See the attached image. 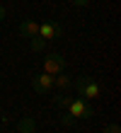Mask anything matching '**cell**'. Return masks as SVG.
Here are the masks:
<instances>
[{
	"label": "cell",
	"mask_w": 121,
	"mask_h": 133,
	"mask_svg": "<svg viewBox=\"0 0 121 133\" xmlns=\"http://www.w3.org/2000/svg\"><path fill=\"white\" fill-rule=\"evenodd\" d=\"M44 41H53V39H61L63 36V27L58 22H44V24H39V34Z\"/></svg>",
	"instance_id": "cell-5"
},
{
	"label": "cell",
	"mask_w": 121,
	"mask_h": 133,
	"mask_svg": "<svg viewBox=\"0 0 121 133\" xmlns=\"http://www.w3.org/2000/svg\"><path fill=\"white\" fill-rule=\"evenodd\" d=\"M73 5H78V7H85V5H90V0H70Z\"/></svg>",
	"instance_id": "cell-13"
},
{
	"label": "cell",
	"mask_w": 121,
	"mask_h": 133,
	"mask_svg": "<svg viewBox=\"0 0 121 133\" xmlns=\"http://www.w3.org/2000/svg\"><path fill=\"white\" fill-rule=\"evenodd\" d=\"M20 34H22L24 39H34V36L39 34V22H34V19H24L22 24H20Z\"/></svg>",
	"instance_id": "cell-6"
},
{
	"label": "cell",
	"mask_w": 121,
	"mask_h": 133,
	"mask_svg": "<svg viewBox=\"0 0 121 133\" xmlns=\"http://www.w3.org/2000/svg\"><path fill=\"white\" fill-rule=\"evenodd\" d=\"M44 46H46V41H44L41 36H34V39H31V41H29V49L34 51V53H39V51H44Z\"/></svg>",
	"instance_id": "cell-9"
},
{
	"label": "cell",
	"mask_w": 121,
	"mask_h": 133,
	"mask_svg": "<svg viewBox=\"0 0 121 133\" xmlns=\"http://www.w3.org/2000/svg\"><path fill=\"white\" fill-rule=\"evenodd\" d=\"M70 99H73V97H68V95H58V97H56V104H58V107H63V109H66Z\"/></svg>",
	"instance_id": "cell-11"
},
{
	"label": "cell",
	"mask_w": 121,
	"mask_h": 133,
	"mask_svg": "<svg viewBox=\"0 0 121 133\" xmlns=\"http://www.w3.org/2000/svg\"><path fill=\"white\" fill-rule=\"evenodd\" d=\"M0 114H3V109H0Z\"/></svg>",
	"instance_id": "cell-15"
},
{
	"label": "cell",
	"mask_w": 121,
	"mask_h": 133,
	"mask_svg": "<svg viewBox=\"0 0 121 133\" xmlns=\"http://www.w3.org/2000/svg\"><path fill=\"white\" fill-rule=\"evenodd\" d=\"M66 70V58L61 56V53H48V56L44 58V73L48 75H58Z\"/></svg>",
	"instance_id": "cell-3"
},
{
	"label": "cell",
	"mask_w": 121,
	"mask_h": 133,
	"mask_svg": "<svg viewBox=\"0 0 121 133\" xmlns=\"http://www.w3.org/2000/svg\"><path fill=\"white\" fill-rule=\"evenodd\" d=\"M31 87L39 95H48L53 90V75L48 73H39V75H31Z\"/></svg>",
	"instance_id": "cell-4"
},
{
	"label": "cell",
	"mask_w": 121,
	"mask_h": 133,
	"mask_svg": "<svg viewBox=\"0 0 121 133\" xmlns=\"http://www.w3.org/2000/svg\"><path fill=\"white\" fill-rule=\"evenodd\" d=\"M5 17H7V7H5V5H0V22H3Z\"/></svg>",
	"instance_id": "cell-14"
},
{
	"label": "cell",
	"mask_w": 121,
	"mask_h": 133,
	"mask_svg": "<svg viewBox=\"0 0 121 133\" xmlns=\"http://www.w3.org/2000/svg\"><path fill=\"white\" fill-rule=\"evenodd\" d=\"M75 90H78V95H80V99H85V102H92V99H99V95H102V90H99V85H97L92 77H87V75H80V77H75Z\"/></svg>",
	"instance_id": "cell-1"
},
{
	"label": "cell",
	"mask_w": 121,
	"mask_h": 133,
	"mask_svg": "<svg viewBox=\"0 0 121 133\" xmlns=\"http://www.w3.org/2000/svg\"><path fill=\"white\" fill-rule=\"evenodd\" d=\"M0 133H3V131H0Z\"/></svg>",
	"instance_id": "cell-16"
},
{
	"label": "cell",
	"mask_w": 121,
	"mask_h": 133,
	"mask_svg": "<svg viewBox=\"0 0 121 133\" xmlns=\"http://www.w3.org/2000/svg\"><path fill=\"white\" fill-rule=\"evenodd\" d=\"M36 131V121L31 119V116H24V119H20L17 123V133H34Z\"/></svg>",
	"instance_id": "cell-7"
},
{
	"label": "cell",
	"mask_w": 121,
	"mask_h": 133,
	"mask_svg": "<svg viewBox=\"0 0 121 133\" xmlns=\"http://www.w3.org/2000/svg\"><path fill=\"white\" fill-rule=\"evenodd\" d=\"M66 111L73 116V119H92V116H94V109L90 107V102H85V99H80V97L68 102Z\"/></svg>",
	"instance_id": "cell-2"
},
{
	"label": "cell",
	"mask_w": 121,
	"mask_h": 133,
	"mask_svg": "<svg viewBox=\"0 0 121 133\" xmlns=\"http://www.w3.org/2000/svg\"><path fill=\"white\" fill-rule=\"evenodd\" d=\"M70 85H73V77H70V75H66V73L53 75V87H58V90H70Z\"/></svg>",
	"instance_id": "cell-8"
},
{
	"label": "cell",
	"mask_w": 121,
	"mask_h": 133,
	"mask_svg": "<svg viewBox=\"0 0 121 133\" xmlns=\"http://www.w3.org/2000/svg\"><path fill=\"white\" fill-rule=\"evenodd\" d=\"M75 121H78V119H73V116H70L68 111L61 116V123H63V126H75Z\"/></svg>",
	"instance_id": "cell-10"
},
{
	"label": "cell",
	"mask_w": 121,
	"mask_h": 133,
	"mask_svg": "<svg viewBox=\"0 0 121 133\" xmlns=\"http://www.w3.org/2000/svg\"><path fill=\"white\" fill-rule=\"evenodd\" d=\"M104 133H121L119 123H109V126H104Z\"/></svg>",
	"instance_id": "cell-12"
}]
</instances>
